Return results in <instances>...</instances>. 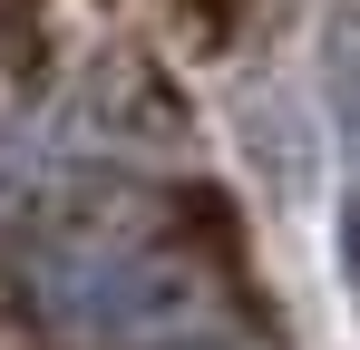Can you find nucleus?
I'll return each instance as SVG.
<instances>
[{
  "instance_id": "obj_1",
  "label": "nucleus",
  "mask_w": 360,
  "mask_h": 350,
  "mask_svg": "<svg viewBox=\"0 0 360 350\" xmlns=\"http://www.w3.org/2000/svg\"><path fill=\"white\" fill-rule=\"evenodd\" d=\"M20 292L39 321H59L88 350H224L205 263L136 205H68L30 233Z\"/></svg>"
}]
</instances>
